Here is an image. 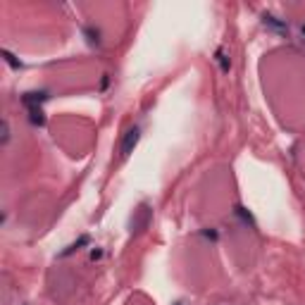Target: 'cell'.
<instances>
[{"label":"cell","instance_id":"6da1fadb","mask_svg":"<svg viewBox=\"0 0 305 305\" xmlns=\"http://www.w3.org/2000/svg\"><path fill=\"white\" fill-rule=\"evenodd\" d=\"M139 143V129L134 126V129H129L124 136V141H122V158H126L129 152H132V148Z\"/></svg>","mask_w":305,"mask_h":305},{"label":"cell","instance_id":"7a4b0ae2","mask_svg":"<svg viewBox=\"0 0 305 305\" xmlns=\"http://www.w3.org/2000/svg\"><path fill=\"white\" fill-rule=\"evenodd\" d=\"M46 98H48V96H46L43 91H41V93L31 91V93H24V96H21V103H24V105L29 107V110H31V107H38V105H41L43 100H46Z\"/></svg>","mask_w":305,"mask_h":305},{"label":"cell","instance_id":"3957f363","mask_svg":"<svg viewBox=\"0 0 305 305\" xmlns=\"http://www.w3.org/2000/svg\"><path fill=\"white\" fill-rule=\"evenodd\" d=\"M303 34H305V29H303Z\"/></svg>","mask_w":305,"mask_h":305}]
</instances>
